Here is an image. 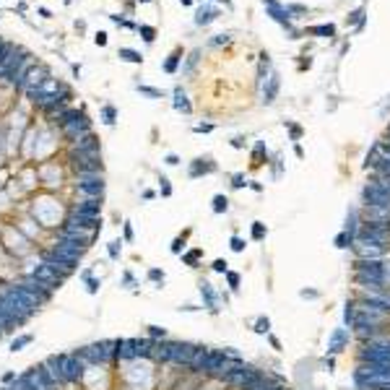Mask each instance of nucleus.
Masks as SVG:
<instances>
[{"mask_svg":"<svg viewBox=\"0 0 390 390\" xmlns=\"http://www.w3.org/2000/svg\"><path fill=\"white\" fill-rule=\"evenodd\" d=\"M91 276H94V273H91V268H83V271H81V279H83V281L91 279Z\"/></svg>","mask_w":390,"mask_h":390,"instance_id":"50","label":"nucleus"},{"mask_svg":"<svg viewBox=\"0 0 390 390\" xmlns=\"http://www.w3.org/2000/svg\"><path fill=\"white\" fill-rule=\"evenodd\" d=\"M232 250H234V252H242V250H245V242H242L239 237H232Z\"/></svg>","mask_w":390,"mask_h":390,"instance_id":"44","label":"nucleus"},{"mask_svg":"<svg viewBox=\"0 0 390 390\" xmlns=\"http://www.w3.org/2000/svg\"><path fill=\"white\" fill-rule=\"evenodd\" d=\"M99 279H94V276H91V279H86V289H88V294H99Z\"/></svg>","mask_w":390,"mask_h":390,"instance_id":"33","label":"nucleus"},{"mask_svg":"<svg viewBox=\"0 0 390 390\" xmlns=\"http://www.w3.org/2000/svg\"><path fill=\"white\" fill-rule=\"evenodd\" d=\"M32 273H34V276H37L42 284H47L52 291H55V289H60V286L65 284V276H63V273H60V271H55L52 265H47L44 260H42V263H39V265H37Z\"/></svg>","mask_w":390,"mask_h":390,"instance_id":"7","label":"nucleus"},{"mask_svg":"<svg viewBox=\"0 0 390 390\" xmlns=\"http://www.w3.org/2000/svg\"><path fill=\"white\" fill-rule=\"evenodd\" d=\"M343 343H349V333L346 331H343V328H338L333 336H331V343H328V351H341L343 349Z\"/></svg>","mask_w":390,"mask_h":390,"instance_id":"18","label":"nucleus"},{"mask_svg":"<svg viewBox=\"0 0 390 390\" xmlns=\"http://www.w3.org/2000/svg\"><path fill=\"white\" fill-rule=\"evenodd\" d=\"M73 169L86 177V174H102V156H88V159H76Z\"/></svg>","mask_w":390,"mask_h":390,"instance_id":"15","label":"nucleus"},{"mask_svg":"<svg viewBox=\"0 0 390 390\" xmlns=\"http://www.w3.org/2000/svg\"><path fill=\"white\" fill-rule=\"evenodd\" d=\"M203 255V250H190L188 255H182V263L185 265H190V268H195V263H198V258Z\"/></svg>","mask_w":390,"mask_h":390,"instance_id":"24","label":"nucleus"},{"mask_svg":"<svg viewBox=\"0 0 390 390\" xmlns=\"http://www.w3.org/2000/svg\"><path fill=\"white\" fill-rule=\"evenodd\" d=\"M362 18H364V8H356V11L349 16V21H351V24H362Z\"/></svg>","mask_w":390,"mask_h":390,"instance_id":"39","label":"nucleus"},{"mask_svg":"<svg viewBox=\"0 0 390 390\" xmlns=\"http://www.w3.org/2000/svg\"><path fill=\"white\" fill-rule=\"evenodd\" d=\"M141 91H143V94H148V97H159V91L156 88H148V86H141Z\"/></svg>","mask_w":390,"mask_h":390,"instance_id":"49","label":"nucleus"},{"mask_svg":"<svg viewBox=\"0 0 390 390\" xmlns=\"http://www.w3.org/2000/svg\"><path fill=\"white\" fill-rule=\"evenodd\" d=\"M200 294L205 296V307H208L211 312H216V310H219V307H216V291L211 289L208 281H200Z\"/></svg>","mask_w":390,"mask_h":390,"instance_id":"20","label":"nucleus"},{"mask_svg":"<svg viewBox=\"0 0 390 390\" xmlns=\"http://www.w3.org/2000/svg\"><path fill=\"white\" fill-rule=\"evenodd\" d=\"M107 252H109V258H112V260H117V258H120V252H123V242H120V239L109 242V245H107Z\"/></svg>","mask_w":390,"mask_h":390,"instance_id":"25","label":"nucleus"},{"mask_svg":"<svg viewBox=\"0 0 390 390\" xmlns=\"http://www.w3.org/2000/svg\"><path fill=\"white\" fill-rule=\"evenodd\" d=\"M73 214H76V216H91V219H99V214H102V198H83L81 203H76Z\"/></svg>","mask_w":390,"mask_h":390,"instance_id":"13","label":"nucleus"},{"mask_svg":"<svg viewBox=\"0 0 390 390\" xmlns=\"http://www.w3.org/2000/svg\"><path fill=\"white\" fill-rule=\"evenodd\" d=\"M263 3L268 6V11H271V16L276 18V21H281V24H289V18H291V13H289V8H281L276 0H263Z\"/></svg>","mask_w":390,"mask_h":390,"instance_id":"16","label":"nucleus"},{"mask_svg":"<svg viewBox=\"0 0 390 390\" xmlns=\"http://www.w3.org/2000/svg\"><path fill=\"white\" fill-rule=\"evenodd\" d=\"M123 281H125V286H128V289H133V286H135V279H133V273H130V271H125V273H123Z\"/></svg>","mask_w":390,"mask_h":390,"instance_id":"42","label":"nucleus"},{"mask_svg":"<svg viewBox=\"0 0 390 390\" xmlns=\"http://www.w3.org/2000/svg\"><path fill=\"white\" fill-rule=\"evenodd\" d=\"M190 367H193V370H198V372H205V375L226 377V372H229V367H232V364H229L226 351H208V349H200Z\"/></svg>","mask_w":390,"mask_h":390,"instance_id":"1","label":"nucleus"},{"mask_svg":"<svg viewBox=\"0 0 390 390\" xmlns=\"http://www.w3.org/2000/svg\"><path fill=\"white\" fill-rule=\"evenodd\" d=\"M50 362L60 370L65 385H71V382H81L83 375H86V364L78 354H52Z\"/></svg>","mask_w":390,"mask_h":390,"instance_id":"2","label":"nucleus"},{"mask_svg":"<svg viewBox=\"0 0 390 390\" xmlns=\"http://www.w3.org/2000/svg\"><path fill=\"white\" fill-rule=\"evenodd\" d=\"M268 328H271V320H268V317H260L255 331H258V333H268Z\"/></svg>","mask_w":390,"mask_h":390,"instance_id":"38","label":"nucleus"},{"mask_svg":"<svg viewBox=\"0 0 390 390\" xmlns=\"http://www.w3.org/2000/svg\"><path fill=\"white\" fill-rule=\"evenodd\" d=\"M86 367H97V364H107L112 356H114V341H99V343H91V346H83L76 351Z\"/></svg>","mask_w":390,"mask_h":390,"instance_id":"3","label":"nucleus"},{"mask_svg":"<svg viewBox=\"0 0 390 390\" xmlns=\"http://www.w3.org/2000/svg\"><path fill=\"white\" fill-rule=\"evenodd\" d=\"M8 390H44V385H42V380H39L37 370L32 367V370H26L24 375H18V377H16V382H13Z\"/></svg>","mask_w":390,"mask_h":390,"instance_id":"12","label":"nucleus"},{"mask_svg":"<svg viewBox=\"0 0 390 390\" xmlns=\"http://www.w3.org/2000/svg\"><path fill=\"white\" fill-rule=\"evenodd\" d=\"M188 234H190V229H188V232L182 234V237H177V239L172 242V252H179L182 247H185V239H188Z\"/></svg>","mask_w":390,"mask_h":390,"instance_id":"34","label":"nucleus"},{"mask_svg":"<svg viewBox=\"0 0 390 390\" xmlns=\"http://www.w3.org/2000/svg\"><path fill=\"white\" fill-rule=\"evenodd\" d=\"M120 57L123 60H128V63H141L143 57L138 55V52H135V50H120Z\"/></svg>","mask_w":390,"mask_h":390,"instance_id":"28","label":"nucleus"},{"mask_svg":"<svg viewBox=\"0 0 390 390\" xmlns=\"http://www.w3.org/2000/svg\"><path fill=\"white\" fill-rule=\"evenodd\" d=\"M232 185H234V188H242V185H247V182H245L242 174H234V182H232Z\"/></svg>","mask_w":390,"mask_h":390,"instance_id":"47","label":"nucleus"},{"mask_svg":"<svg viewBox=\"0 0 390 390\" xmlns=\"http://www.w3.org/2000/svg\"><path fill=\"white\" fill-rule=\"evenodd\" d=\"M141 34H143L146 42H154V29L151 26H141Z\"/></svg>","mask_w":390,"mask_h":390,"instance_id":"43","label":"nucleus"},{"mask_svg":"<svg viewBox=\"0 0 390 390\" xmlns=\"http://www.w3.org/2000/svg\"><path fill=\"white\" fill-rule=\"evenodd\" d=\"M211 18H214V11H211V8H200V11H198V16H195V24H200V26H203V24H208Z\"/></svg>","mask_w":390,"mask_h":390,"instance_id":"26","label":"nucleus"},{"mask_svg":"<svg viewBox=\"0 0 390 390\" xmlns=\"http://www.w3.org/2000/svg\"><path fill=\"white\" fill-rule=\"evenodd\" d=\"M211 172H216V164H214V162H208V159H205V164H203V159H198V162H193V167H190V177L211 174Z\"/></svg>","mask_w":390,"mask_h":390,"instance_id":"19","label":"nucleus"},{"mask_svg":"<svg viewBox=\"0 0 390 390\" xmlns=\"http://www.w3.org/2000/svg\"><path fill=\"white\" fill-rule=\"evenodd\" d=\"M104 42H107V34L99 32V34H97V44H104Z\"/></svg>","mask_w":390,"mask_h":390,"instance_id":"52","label":"nucleus"},{"mask_svg":"<svg viewBox=\"0 0 390 390\" xmlns=\"http://www.w3.org/2000/svg\"><path fill=\"white\" fill-rule=\"evenodd\" d=\"M159 182H162V193H164V195H172V188H169V179H167V177H162V179H159Z\"/></svg>","mask_w":390,"mask_h":390,"instance_id":"45","label":"nucleus"},{"mask_svg":"<svg viewBox=\"0 0 390 390\" xmlns=\"http://www.w3.org/2000/svg\"><path fill=\"white\" fill-rule=\"evenodd\" d=\"M359 237H362V245H375V247H380L387 239V229L382 224H377V221H370V224L362 226Z\"/></svg>","mask_w":390,"mask_h":390,"instance_id":"9","label":"nucleus"},{"mask_svg":"<svg viewBox=\"0 0 390 390\" xmlns=\"http://www.w3.org/2000/svg\"><path fill=\"white\" fill-rule=\"evenodd\" d=\"M346 242H351V232H343V234L336 237V245H338V247H349Z\"/></svg>","mask_w":390,"mask_h":390,"instance_id":"36","label":"nucleus"},{"mask_svg":"<svg viewBox=\"0 0 390 390\" xmlns=\"http://www.w3.org/2000/svg\"><path fill=\"white\" fill-rule=\"evenodd\" d=\"M16 377H18V375L11 370V372H3V377H0V382H3V385H11V382H16Z\"/></svg>","mask_w":390,"mask_h":390,"instance_id":"40","label":"nucleus"},{"mask_svg":"<svg viewBox=\"0 0 390 390\" xmlns=\"http://www.w3.org/2000/svg\"><path fill=\"white\" fill-rule=\"evenodd\" d=\"M148 336H151L154 341H156V338H162V341H164V338H167V331H164V328H159V325H151V328H148Z\"/></svg>","mask_w":390,"mask_h":390,"instance_id":"32","label":"nucleus"},{"mask_svg":"<svg viewBox=\"0 0 390 390\" xmlns=\"http://www.w3.org/2000/svg\"><path fill=\"white\" fill-rule=\"evenodd\" d=\"M34 370H37V375H39V380H42L44 390H57V387H60V385L55 382V377L50 375V370H47V364H44V362H42V364H37Z\"/></svg>","mask_w":390,"mask_h":390,"instance_id":"17","label":"nucleus"},{"mask_svg":"<svg viewBox=\"0 0 390 390\" xmlns=\"http://www.w3.org/2000/svg\"><path fill=\"white\" fill-rule=\"evenodd\" d=\"M356 372L367 377H390V362H362Z\"/></svg>","mask_w":390,"mask_h":390,"instance_id":"14","label":"nucleus"},{"mask_svg":"<svg viewBox=\"0 0 390 390\" xmlns=\"http://www.w3.org/2000/svg\"><path fill=\"white\" fill-rule=\"evenodd\" d=\"M226 208H229L226 195H216V198H214V211H216V214H224Z\"/></svg>","mask_w":390,"mask_h":390,"instance_id":"27","label":"nucleus"},{"mask_svg":"<svg viewBox=\"0 0 390 390\" xmlns=\"http://www.w3.org/2000/svg\"><path fill=\"white\" fill-rule=\"evenodd\" d=\"M104 123H107V125L114 123V109H112V107H104Z\"/></svg>","mask_w":390,"mask_h":390,"instance_id":"41","label":"nucleus"},{"mask_svg":"<svg viewBox=\"0 0 390 390\" xmlns=\"http://www.w3.org/2000/svg\"><path fill=\"white\" fill-rule=\"evenodd\" d=\"M362 362H390V338L370 341L362 349Z\"/></svg>","mask_w":390,"mask_h":390,"instance_id":"5","label":"nucleus"},{"mask_svg":"<svg viewBox=\"0 0 390 390\" xmlns=\"http://www.w3.org/2000/svg\"><path fill=\"white\" fill-rule=\"evenodd\" d=\"M263 237H265V226L260 221H255L252 224V239H263Z\"/></svg>","mask_w":390,"mask_h":390,"instance_id":"30","label":"nucleus"},{"mask_svg":"<svg viewBox=\"0 0 390 390\" xmlns=\"http://www.w3.org/2000/svg\"><path fill=\"white\" fill-rule=\"evenodd\" d=\"M214 271H219V273H226V260H214Z\"/></svg>","mask_w":390,"mask_h":390,"instance_id":"46","label":"nucleus"},{"mask_svg":"<svg viewBox=\"0 0 390 390\" xmlns=\"http://www.w3.org/2000/svg\"><path fill=\"white\" fill-rule=\"evenodd\" d=\"M174 107H177L179 112H185V114L190 112V102H188V97H185V94H182V91H179V88L174 91Z\"/></svg>","mask_w":390,"mask_h":390,"instance_id":"23","label":"nucleus"},{"mask_svg":"<svg viewBox=\"0 0 390 390\" xmlns=\"http://www.w3.org/2000/svg\"><path fill=\"white\" fill-rule=\"evenodd\" d=\"M356 279H359L362 284L380 286V284H382V265L375 263V260H359V263H356Z\"/></svg>","mask_w":390,"mask_h":390,"instance_id":"6","label":"nucleus"},{"mask_svg":"<svg viewBox=\"0 0 390 390\" xmlns=\"http://www.w3.org/2000/svg\"><path fill=\"white\" fill-rule=\"evenodd\" d=\"M125 239H128V242L133 239V226H130V221H125Z\"/></svg>","mask_w":390,"mask_h":390,"instance_id":"48","label":"nucleus"},{"mask_svg":"<svg viewBox=\"0 0 390 390\" xmlns=\"http://www.w3.org/2000/svg\"><path fill=\"white\" fill-rule=\"evenodd\" d=\"M177 63H179V55L174 52V55H172V57H169V60L164 63V71H167V73H174V68H177Z\"/></svg>","mask_w":390,"mask_h":390,"instance_id":"35","label":"nucleus"},{"mask_svg":"<svg viewBox=\"0 0 390 390\" xmlns=\"http://www.w3.org/2000/svg\"><path fill=\"white\" fill-rule=\"evenodd\" d=\"M78 190L86 198H102V193H104V177L102 174H86V177H81Z\"/></svg>","mask_w":390,"mask_h":390,"instance_id":"11","label":"nucleus"},{"mask_svg":"<svg viewBox=\"0 0 390 390\" xmlns=\"http://www.w3.org/2000/svg\"><path fill=\"white\" fill-rule=\"evenodd\" d=\"M141 3H148V0H141Z\"/></svg>","mask_w":390,"mask_h":390,"instance_id":"54","label":"nucleus"},{"mask_svg":"<svg viewBox=\"0 0 390 390\" xmlns=\"http://www.w3.org/2000/svg\"><path fill=\"white\" fill-rule=\"evenodd\" d=\"M364 200L370 208H390V179L370 182L364 188Z\"/></svg>","mask_w":390,"mask_h":390,"instance_id":"4","label":"nucleus"},{"mask_svg":"<svg viewBox=\"0 0 390 390\" xmlns=\"http://www.w3.org/2000/svg\"><path fill=\"white\" fill-rule=\"evenodd\" d=\"M32 341H34V336H32V333H21V336H16V338L11 341V351H13V354H16V351H21L24 346H29Z\"/></svg>","mask_w":390,"mask_h":390,"instance_id":"21","label":"nucleus"},{"mask_svg":"<svg viewBox=\"0 0 390 390\" xmlns=\"http://www.w3.org/2000/svg\"><path fill=\"white\" fill-rule=\"evenodd\" d=\"M226 281H229V286H232V289L239 286V276H237V273H232V271H226Z\"/></svg>","mask_w":390,"mask_h":390,"instance_id":"37","label":"nucleus"},{"mask_svg":"<svg viewBox=\"0 0 390 390\" xmlns=\"http://www.w3.org/2000/svg\"><path fill=\"white\" fill-rule=\"evenodd\" d=\"M18 284L24 286V289H29L34 296H39V299H42V305H44V302H50V296H52V289H50L47 284H42V281L34 276V273H26V276H21V279H18Z\"/></svg>","mask_w":390,"mask_h":390,"instance_id":"10","label":"nucleus"},{"mask_svg":"<svg viewBox=\"0 0 390 390\" xmlns=\"http://www.w3.org/2000/svg\"><path fill=\"white\" fill-rule=\"evenodd\" d=\"M182 3H185V6H188V3H193V0H182Z\"/></svg>","mask_w":390,"mask_h":390,"instance_id":"53","label":"nucleus"},{"mask_svg":"<svg viewBox=\"0 0 390 390\" xmlns=\"http://www.w3.org/2000/svg\"><path fill=\"white\" fill-rule=\"evenodd\" d=\"M154 356L159 359V362H169V343H154Z\"/></svg>","mask_w":390,"mask_h":390,"instance_id":"22","label":"nucleus"},{"mask_svg":"<svg viewBox=\"0 0 390 390\" xmlns=\"http://www.w3.org/2000/svg\"><path fill=\"white\" fill-rule=\"evenodd\" d=\"M310 32H312V34H320V37H333V34H336V29H333L331 24H328V26H312Z\"/></svg>","mask_w":390,"mask_h":390,"instance_id":"29","label":"nucleus"},{"mask_svg":"<svg viewBox=\"0 0 390 390\" xmlns=\"http://www.w3.org/2000/svg\"><path fill=\"white\" fill-rule=\"evenodd\" d=\"M198 351H200V346H193V343H169V362H174V364H193Z\"/></svg>","mask_w":390,"mask_h":390,"instance_id":"8","label":"nucleus"},{"mask_svg":"<svg viewBox=\"0 0 390 390\" xmlns=\"http://www.w3.org/2000/svg\"><path fill=\"white\" fill-rule=\"evenodd\" d=\"M148 281L164 284V271H159V268H151V271H148Z\"/></svg>","mask_w":390,"mask_h":390,"instance_id":"31","label":"nucleus"},{"mask_svg":"<svg viewBox=\"0 0 390 390\" xmlns=\"http://www.w3.org/2000/svg\"><path fill=\"white\" fill-rule=\"evenodd\" d=\"M177 162H179V159H177L174 154H169V156H167V164H177Z\"/></svg>","mask_w":390,"mask_h":390,"instance_id":"51","label":"nucleus"}]
</instances>
